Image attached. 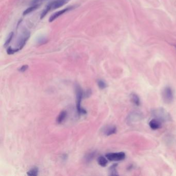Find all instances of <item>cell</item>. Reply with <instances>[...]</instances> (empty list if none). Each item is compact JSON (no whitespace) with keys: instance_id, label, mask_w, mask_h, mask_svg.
Segmentation results:
<instances>
[{"instance_id":"14","label":"cell","mask_w":176,"mask_h":176,"mask_svg":"<svg viewBox=\"0 0 176 176\" xmlns=\"http://www.w3.org/2000/svg\"><path fill=\"white\" fill-rule=\"evenodd\" d=\"M39 5H33L32 6H31L30 7H29L28 9H26L25 11H24L23 12V15L24 16V15H26L31 13L32 11L36 10L39 7Z\"/></svg>"},{"instance_id":"2","label":"cell","mask_w":176,"mask_h":176,"mask_svg":"<svg viewBox=\"0 0 176 176\" xmlns=\"http://www.w3.org/2000/svg\"><path fill=\"white\" fill-rule=\"evenodd\" d=\"M152 114L155 118L159 119L162 122L168 121L171 119V116L169 114H168L167 112L165 109L161 108L154 109L152 112Z\"/></svg>"},{"instance_id":"3","label":"cell","mask_w":176,"mask_h":176,"mask_svg":"<svg viewBox=\"0 0 176 176\" xmlns=\"http://www.w3.org/2000/svg\"><path fill=\"white\" fill-rule=\"evenodd\" d=\"M162 97L163 100L165 103H171L173 100L174 95L173 90L170 86H166L162 90Z\"/></svg>"},{"instance_id":"19","label":"cell","mask_w":176,"mask_h":176,"mask_svg":"<svg viewBox=\"0 0 176 176\" xmlns=\"http://www.w3.org/2000/svg\"><path fill=\"white\" fill-rule=\"evenodd\" d=\"M96 155L95 152H92L91 153L88 154L85 157V160L86 161V162H89L91 161L93 158L95 157V156Z\"/></svg>"},{"instance_id":"16","label":"cell","mask_w":176,"mask_h":176,"mask_svg":"<svg viewBox=\"0 0 176 176\" xmlns=\"http://www.w3.org/2000/svg\"><path fill=\"white\" fill-rule=\"evenodd\" d=\"M38 173V168L37 167L32 168L30 171L27 172V175L28 176H37Z\"/></svg>"},{"instance_id":"4","label":"cell","mask_w":176,"mask_h":176,"mask_svg":"<svg viewBox=\"0 0 176 176\" xmlns=\"http://www.w3.org/2000/svg\"><path fill=\"white\" fill-rule=\"evenodd\" d=\"M30 35H31L30 32L28 30L24 31L23 32L21 36L18 39L17 48L15 49L17 51V52L21 50L24 47L28 39L30 38Z\"/></svg>"},{"instance_id":"5","label":"cell","mask_w":176,"mask_h":176,"mask_svg":"<svg viewBox=\"0 0 176 176\" xmlns=\"http://www.w3.org/2000/svg\"><path fill=\"white\" fill-rule=\"evenodd\" d=\"M105 157L110 161H120L126 158V154L123 152L109 153L106 154Z\"/></svg>"},{"instance_id":"11","label":"cell","mask_w":176,"mask_h":176,"mask_svg":"<svg viewBox=\"0 0 176 176\" xmlns=\"http://www.w3.org/2000/svg\"><path fill=\"white\" fill-rule=\"evenodd\" d=\"M131 100L132 102L134 104V105H136V106H139L140 103V99L138 97V96L137 95V94L133 93L131 95Z\"/></svg>"},{"instance_id":"13","label":"cell","mask_w":176,"mask_h":176,"mask_svg":"<svg viewBox=\"0 0 176 176\" xmlns=\"http://www.w3.org/2000/svg\"><path fill=\"white\" fill-rule=\"evenodd\" d=\"M98 163L99 165H100L102 167H105L107 164V158L105 157L101 156L99 157L98 159Z\"/></svg>"},{"instance_id":"8","label":"cell","mask_w":176,"mask_h":176,"mask_svg":"<svg viewBox=\"0 0 176 176\" xmlns=\"http://www.w3.org/2000/svg\"><path fill=\"white\" fill-rule=\"evenodd\" d=\"M162 123L161 121L154 118L149 121V125L152 130H156L162 127Z\"/></svg>"},{"instance_id":"7","label":"cell","mask_w":176,"mask_h":176,"mask_svg":"<svg viewBox=\"0 0 176 176\" xmlns=\"http://www.w3.org/2000/svg\"><path fill=\"white\" fill-rule=\"evenodd\" d=\"M70 0H56L51 2L47 6L49 9L51 10L56 9L62 7L65 4H67Z\"/></svg>"},{"instance_id":"6","label":"cell","mask_w":176,"mask_h":176,"mask_svg":"<svg viewBox=\"0 0 176 176\" xmlns=\"http://www.w3.org/2000/svg\"><path fill=\"white\" fill-rule=\"evenodd\" d=\"M143 115L139 112H133L129 115L127 121L130 124L139 121L143 119Z\"/></svg>"},{"instance_id":"20","label":"cell","mask_w":176,"mask_h":176,"mask_svg":"<svg viewBox=\"0 0 176 176\" xmlns=\"http://www.w3.org/2000/svg\"><path fill=\"white\" fill-rule=\"evenodd\" d=\"M45 1L47 0H33L32 2V4L33 5L40 6L42 3L44 2Z\"/></svg>"},{"instance_id":"22","label":"cell","mask_w":176,"mask_h":176,"mask_svg":"<svg viewBox=\"0 0 176 176\" xmlns=\"http://www.w3.org/2000/svg\"><path fill=\"white\" fill-rule=\"evenodd\" d=\"M28 66L26 65H25L22 66L21 68H20L19 69V71L21 72V73H24L28 69Z\"/></svg>"},{"instance_id":"10","label":"cell","mask_w":176,"mask_h":176,"mask_svg":"<svg viewBox=\"0 0 176 176\" xmlns=\"http://www.w3.org/2000/svg\"><path fill=\"white\" fill-rule=\"evenodd\" d=\"M117 132V128L114 126H108L103 129L104 134L106 136H109L114 134Z\"/></svg>"},{"instance_id":"1","label":"cell","mask_w":176,"mask_h":176,"mask_svg":"<svg viewBox=\"0 0 176 176\" xmlns=\"http://www.w3.org/2000/svg\"><path fill=\"white\" fill-rule=\"evenodd\" d=\"M76 109L79 114H86V111L81 107V101L83 96V92L81 87L79 85H76Z\"/></svg>"},{"instance_id":"18","label":"cell","mask_w":176,"mask_h":176,"mask_svg":"<svg viewBox=\"0 0 176 176\" xmlns=\"http://www.w3.org/2000/svg\"><path fill=\"white\" fill-rule=\"evenodd\" d=\"M97 84H98L99 87L101 90H104L107 87V84L105 82V81L102 80H98V82H97Z\"/></svg>"},{"instance_id":"17","label":"cell","mask_w":176,"mask_h":176,"mask_svg":"<svg viewBox=\"0 0 176 176\" xmlns=\"http://www.w3.org/2000/svg\"><path fill=\"white\" fill-rule=\"evenodd\" d=\"M14 36V33L13 32H11V33L9 34V36L7 38L6 40L5 43L4 44V47H7L9 46V44L11 42V40L13 39Z\"/></svg>"},{"instance_id":"21","label":"cell","mask_w":176,"mask_h":176,"mask_svg":"<svg viewBox=\"0 0 176 176\" xmlns=\"http://www.w3.org/2000/svg\"><path fill=\"white\" fill-rule=\"evenodd\" d=\"M17 51L14 48H11V47H9L7 49V53L9 55H11V54H14L15 53L17 52Z\"/></svg>"},{"instance_id":"9","label":"cell","mask_w":176,"mask_h":176,"mask_svg":"<svg viewBox=\"0 0 176 176\" xmlns=\"http://www.w3.org/2000/svg\"><path fill=\"white\" fill-rule=\"evenodd\" d=\"M71 7L70 8H67V9H62L61 11H57L56 13H55L54 14H53L52 15H51V16L50 17L49 21L50 22H53V21H54L57 18L60 17L61 15L64 14L65 13H66L67 11H69L71 9Z\"/></svg>"},{"instance_id":"15","label":"cell","mask_w":176,"mask_h":176,"mask_svg":"<svg viewBox=\"0 0 176 176\" xmlns=\"http://www.w3.org/2000/svg\"><path fill=\"white\" fill-rule=\"evenodd\" d=\"M117 166V164H115L114 165H112L111 167L109 168L110 175L116 176V175H118L117 173V169H116Z\"/></svg>"},{"instance_id":"12","label":"cell","mask_w":176,"mask_h":176,"mask_svg":"<svg viewBox=\"0 0 176 176\" xmlns=\"http://www.w3.org/2000/svg\"><path fill=\"white\" fill-rule=\"evenodd\" d=\"M67 112L65 111H63L62 112H61L59 113V115L58 117H57L56 119V121L57 123H61L64 121V120L65 119V118L67 116Z\"/></svg>"}]
</instances>
